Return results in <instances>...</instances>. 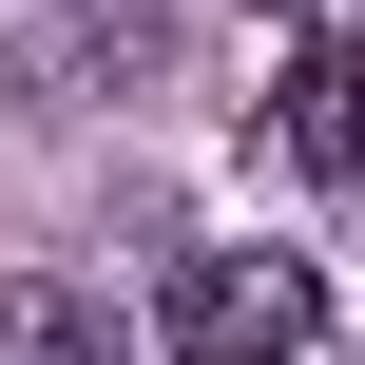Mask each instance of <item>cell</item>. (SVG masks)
I'll return each instance as SVG.
<instances>
[{
    "instance_id": "1",
    "label": "cell",
    "mask_w": 365,
    "mask_h": 365,
    "mask_svg": "<svg viewBox=\"0 0 365 365\" xmlns=\"http://www.w3.org/2000/svg\"><path fill=\"white\" fill-rule=\"evenodd\" d=\"M308 327H327V269L308 250H192L173 269V346L192 365H289Z\"/></svg>"
},
{
    "instance_id": "2",
    "label": "cell",
    "mask_w": 365,
    "mask_h": 365,
    "mask_svg": "<svg viewBox=\"0 0 365 365\" xmlns=\"http://www.w3.org/2000/svg\"><path fill=\"white\" fill-rule=\"evenodd\" d=\"M269 154H289V173H365V58H346V38H289V77H269Z\"/></svg>"
},
{
    "instance_id": "3",
    "label": "cell",
    "mask_w": 365,
    "mask_h": 365,
    "mask_svg": "<svg viewBox=\"0 0 365 365\" xmlns=\"http://www.w3.org/2000/svg\"><path fill=\"white\" fill-rule=\"evenodd\" d=\"M0 365H135V327H115L96 289H58V269H19V289H0Z\"/></svg>"
}]
</instances>
